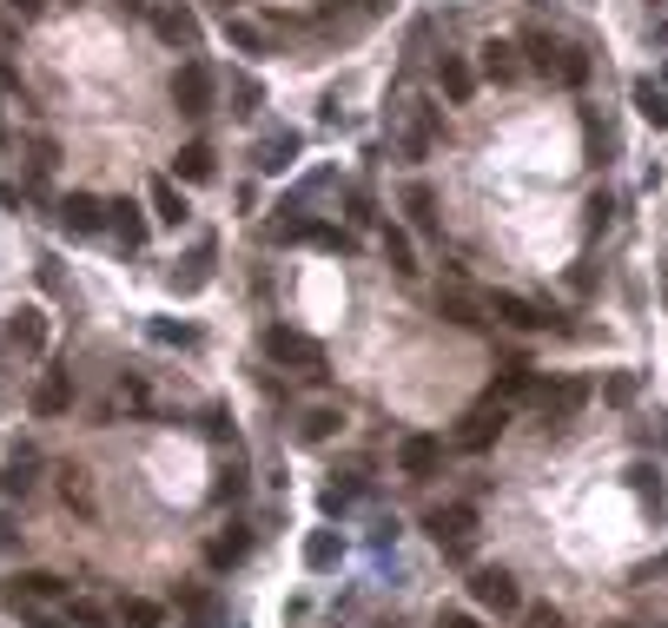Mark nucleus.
Returning a JSON list of instances; mask_svg holds the SVG:
<instances>
[{"mask_svg":"<svg viewBox=\"0 0 668 628\" xmlns=\"http://www.w3.org/2000/svg\"><path fill=\"white\" fill-rule=\"evenodd\" d=\"M431 132H437V113L424 106V99H404L397 106V119H391V146H397V159H424L431 152Z\"/></svg>","mask_w":668,"mask_h":628,"instance_id":"f257e3e1","label":"nucleus"},{"mask_svg":"<svg viewBox=\"0 0 668 628\" xmlns=\"http://www.w3.org/2000/svg\"><path fill=\"white\" fill-rule=\"evenodd\" d=\"M265 358H272V364H291L298 377H325V344H311L305 331L272 324V331H265Z\"/></svg>","mask_w":668,"mask_h":628,"instance_id":"f03ea898","label":"nucleus"},{"mask_svg":"<svg viewBox=\"0 0 668 628\" xmlns=\"http://www.w3.org/2000/svg\"><path fill=\"white\" fill-rule=\"evenodd\" d=\"M431 536H437V550H444L450 563H464V556L477 550V510H470V503H444V510H431Z\"/></svg>","mask_w":668,"mask_h":628,"instance_id":"7ed1b4c3","label":"nucleus"},{"mask_svg":"<svg viewBox=\"0 0 668 628\" xmlns=\"http://www.w3.org/2000/svg\"><path fill=\"white\" fill-rule=\"evenodd\" d=\"M60 596H66V583H60V576H46V570L13 576V583L0 589V603H7V609H20V616H40V609H53Z\"/></svg>","mask_w":668,"mask_h":628,"instance_id":"20e7f679","label":"nucleus"},{"mask_svg":"<svg viewBox=\"0 0 668 628\" xmlns=\"http://www.w3.org/2000/svg\"><path fill=\"white\" fill-rule=\"evenodd\" d=\"M172 106H179L185 119L212 113V66H205V60H185V66L172 73Z\"/></svg>","mask_w":668,"mask_h":628,"instance_id":"39448f33","label":"nucleus"},{"mask_svg":"<svg viewBox=\"0 0 668 628\" xmlns=\"http://www.w3.org/2000/svg\"><path fill=\"white\" fill-rule=\"evenodd\" d=\"M590 404V384L583 377H556V384H537V417L543 424H570L576 411Z\"/></svg>","mask_w":668,"mask_h":628,"instance_id":"423d86ee","label":"nucleus"},{"mask_svg":"<svg viewBox=\"0 0 668 628\" xmlns=\"http://www.w3.org/2000/svg\"><path fill=\"white\" fill-rule=\"evenodd\" d=\"M503 424H510V417H503V397H490V404H477V411H470V417L457 424V437H450V444L477 457V450H490V444L503 437Z\"/></svg>","mask_w":668,"mask_h":628,"instance_id":"0eeeda50","label":"nucleus"},{"mask_svg":"<svg viewBox=\"0 0 668 628\" xmlns=\"http://www.w3.org/2000/svg\"><path fill=\"white\" fill-rule=\"evenodd\" d=\"M470 596H477L484 609H497V616L523 609V596H517V576H510V570H477V576H470Z\"/></svg>","mask_w":668,"mask_h":628,"instance_id":"6e6552de","label":"nucleus"},{"mask_svg":"<svg viewBox=\"0 0 668 628\" xmlns=\"http://www.w3.org/2000/svg\"><path fill=\"white\" fill-rule=\"evenodd\" d=\"M490 318L510 324V331H543V324H550V318H543L530 298H517V291H490Z\"/></svg>","mask_w":668,"mask_h":628,"instance_id":"1a4fd4ad","label":"nucleus"},{"mask_svg":"<svg viewBox=\"0 0 668 628\" xmlns=\"http://www.w3.org/2000/svg\"><path fill=\"white\" fill-rule=\"evenodd\" d=\"M298 152H305V139H298L291 126H285V132H265V139H258V172H291Z\"/></svg>","mask_w":668,"mask_h":628,"instance_id":"9d476101","label":"nucleus"},{"mask_svg":"<svg viewBox=\"0 0 668 628\" xmlns=\"http://www.w3.org/2000/svg\"><path fill=\"white\" fill-rule=\"evenodd\" d=\"M0 344H7V351H20V358H33V351L46 344V318H40V311H13V318H7V331H0Z\"/></svg>","mask_w":668,"mask_h":628,"instance_id":"9b49d317","label":"nucleus"},{"mask_svg":"<svg viewBox=\"0 0 668 628\" xmlns=\"http://www.w3.org/2000/svg\"><path fill=\"white\" fill-rule=\"evenodd\" d=\"M437 464H444V444L437 437H404L397 444V470L404 477H437Z\"/></svg>","mask_w":668,"mask_h":628,"instance_id":"f8f14e48","label":"nucleus"},{"mask_svg":"<svg viewBox=\"0 0 668 628\" xmlns=\"http://www.w3.org/2000/svg\"><path fill=\"white\" fill-rule=\"evenodd\" d=\"M152 26H159V40H166V46H179V53H192V46H199V20H192L185 7H159V13H152Z\"/></svg>","mask_w":668,"mask_h":628,"instance_id":"ddd939ff","label":"nucleus"},{"mask_svg":"<svg viewBox=\"0 0 668 628\" xmlns=\"http://www.w3.org/2000/svg\"><path fill=\"white\" fill-rule=\"evenodd\" d=\"M60 225H66V232H99V225H106V205H99L93 192H66V199H60Z\"/></svg>","mask_w":668,"mask_h":628,"instance_id":"4468645a","label":"nucleus"},{"mask_svg":"<svg viewBox=\"0 0 668 628\" xmlns=\"http://www.w3.org/2000/svg\"><path fill=\"white\" fill-rule=\"evenodd\" d=\"M60 411H73V377L66 371H46L33 384V417H60Z\"/></svg>","mask_w":668,"mask_h":628,"instance_id":"2eb2a0df","label":"nucleus"},{"mask_svg":"<svg viewBox=\"0 0 668 628\" xmlns=\"http://www.w3.org/2000/svg\"><path fill=\"white\" fill-rule=\"evenodd\" d=\"M106 225H113V238H119L126 252H139V245H146V219H139V205H132V199H113V205H106Z\"/></svg>","mask_w":668,"mask_h":628,"instance_id":"dca6fc26","label":"nucleus"},{"mask_svg":"<svg viewBox=\"0 0 668 628\" xmlns=\"http://www.w3.org/2000/svg\"><path fill=\"white\" fill-rule=\"evenodd\" d=\"M212 258H219V245H212V238H199V245H192V258H185V272H172V291H179V298H192V291L212 278Z\"/></svg>","mask_w":668,"mask_h":628,"instance_id":"f3484780","label":"nucleus"},{"mask_svg":"<svg viewBox=\"0 0 668 628\" xmlns=\"http://www.w3.org/2000/svg\"><path fill=\"white\" fill-rule=\"evenodd\" d=\"M437 86H444V99H470V93H477L470 60H464V53H444V60H437Z\"/></svg>","mask_w":668,"mask_h":628,"instance_id":"a211bd4d","label":"nucleus"},{"mask_svg":"<svg viewBox=\"0 0 668 628\" xmlns=\"http://www.w3.org/2000/svg\"><path fill=\"white\" fill-rule=\"evenodd\" d=\"M245 550H252V536L232 523V530H219V536L205 543V563H212V570H232V563H245Z\"/></svg>","mask_w":668,"mask_h":628,"instance_id":"6ab92c4d","label":"nucleus"},{"mask_svg":"<svg viewBox=\"0 0 668 628\" xmlns=\"http://www.w3.org/2000/svg\"><path fill=\"white\" fill-rule=\"evenodd\" d=\"M185 212H192L185 192H179L172 179H152V219H159V225H185Z\"/></svg>","mask_w":668,"mask_h":628,"instance_id":"aec40b11","label":"nucleus"},{"mask_svg":"<svg viewBox=\"0 0 668 628\" xmlns=\"http://www.w3.org/2000/svg\"><path fill=\"white\" fill-rule=\"evenodd\" d=\"M172 172H179L185 185H205V179H212V146H199V139H192V146H179Z\"/></svg>","mask_w":668,"mask_h":628,"instance_id":"412c9836","label":"nucleus"},{"mask_svg":"<svg viewBox=\"0 0 668 628\" xmlns=\"http://www.w3.org/2000/svg\"><path fill=\"white\" fill-rule=\"evenodd\" d=\"M636 113L649 119V126H668V86H656V79H636Z\"/></svg>","mask_w":668,"mask_h":628,"instance_id":"4be33fe9","label":"nucleus"},{"mask_svg":"<svg viewBox=\"0 0 668 628\" xmlns=\"http://www.w3.org/2000/svg\"><path fill=\"white\" fill-rule=\"evenodd\" d=\"M484 73H490L497 86H510V79H517V46H503V40H490V46H484Z\"/></svg>","mask_w":668,"mask_h":628,"instance_id":"5701e85b","label":"nucleus"},{"mask_svg":"<svg viewBox=\"0 0 668 628\" xmlns=\"http://www.w3.org/2000/svg\"><path fill=\"white\" fill-rule=\"evenodd\" d=\"M225 40H232V46H238V53H252V60H258V53H265V26H252V20H238V13H232V20H225Z\"/></svg>","mask_w":668,"mask_h":628,"instance_id":"b1692460","label":"nucleus"},{"mask_svg":"<svg viewBox=\"0 0 668 628\" xmlns=\"http://www.w3.org/2000/svg\"><path fill=\"white\" fill-rule=\"evenodd\" d=\"M523 53H530L537 73H556V60H563V46H556L550 33H523Z\"/></svg>","mask_w":668,"mask_h":628,"instance_id":"393cba45","label":"nucleus"},{"mask_svg":"<svg viewBox=\"0 0 668 628\" xmlns=\"http://www.w3.org/2000/svg\"><path fill=\"white\" fill-rule=\"evenodd\" d=\"M0 490H7V497H26V490H33V457H26V450H20V457H7Z\"/></svg>","mask_w":668,"mask_h":628,"instance_id":"a878e982","label":"nucleus"},{"mask_svg":"<svg viewBox=\"0 0 668 628\" xmlns=\"http://www.w3.org/2000/svg\"><path fill=\"white\" fill-rule=\"evenodd\" d=\"M338 424H344V417H338V411H331V404H318V411H311V417H305V424H298V437H305V444H325V437H331V430H338Z\"/></svg>","mask_w":668,"mask_h":628,"instance_id":"bb28decb","label":"nucleus"},{"mask_svg":"<svg viewBox=\"0 0 668 628\" xmlns=\"http://www.w3.org/2000/svg\"><path fill=\"white\" fill-rule=\"evenodd\" d=\"M556 79H563V86H583V79H590V53H583V46H563Z\"/></svg>","mask_w":668,"mask_h":628,"instance_id":"cd10ccee","label":"nucleus"},{"mask_svg":"<svg viewBox=\"0 0 668 628\" xmlns=\"http://www.w3.org/2000/svg\"><path fill=\"white\" fill-rule=\"evenodd\" d=\"M404 212H411V225H431V219H437V199H431V185H404Z\"/></svg>","mask_w":668,"mask_h":628,"instance_id":"c85d7f7f","label":"nucleus"},{"mask_svg":"<svg viewBox=\"0 0 668 628\" xmlns=\"http://www.w3.org/2000/svg\"><path fill=\"white\" fill-rule=\"evenodd\" d=\"M152 344H179V351H192L199 331H192V324H172V318H152Z\"/></svg>","mask_w":668,"mask_h":628,"instance_id":"c756f323","label":"nucleus"},{"mask_svg":"<svg viewBox=\"0 0 668 628\" xmlns=\"http://www.w3.org/2000/svg\"><path fill=\"white\" fill-rule=\"evenodd\" d=\"M530 384H537V371H530L523 358H510V364H503V377H497V391H503V397H523Z\"/></svg>","mask_w":668,"mask_h":628,"instance_id":"7c9ffc66","label":"nucleus"},{"mask_svg":"<svg viewBox=\"0 0 668 628\" xmlns=\"http://www.w3.org/2000/svg\"><path fill=\"white\" fill-rule=\"evenodd\" d=\"M60 497H66V503H79V510H93V483H86V470H73V464H66V470H60Z\"/></svg>","mask_w":668,"mask_h":628,"instance_id":"2f4dec72","label":"nucleus"},{"mask_svg":"<svg viewBox=\"0 0 668 628\" xmlns=\"http://www.w3.org/2000/svg\"><path fill=\"white\" fill-rule=\"evenodd\" d=\"M305 563H311V570H331V563H338V530H318V536L305 543Z\"/></svg>","mask_w":668,"mask_h":628,"instance_id":"473e14b6","label":"nucleus"},{"mask_svg":"<svg viewBox=\"0 0 668 628\" xmlns=\"http://www.w3.org/2000/svg\"><path fill=\"white\" fill-rule=\"evenodd\" d=\"M119 622L126 628H159L166 616H159V603H139V596H132V603H119Z\"/></svg>","mask_w":668,"mask_h":628,"instance_id":"72a5a7b5","label":"nucleus"},{"mask_svg":"<svg viewBox=\"0 0 668 628\" xmlns=\"http://www.w3.org/2000/svg\"><path fill=\"white\" fill-rule=\"evenodd\" d=\"M384 258H391L397 272H417V258H411V238H404L397 225H384Z\"/></svg>","mask_w":668,"mask_h":628,"instance_id":"f704fd0d","label":"nucleus"},{"mask_svg":"<svg viewBox=\"0 0 668 628\" xmlns=\"http://www.w3.org/2000/svg\"><path fill=\"white\" fill-rule=\"evenodd\" d=\"M232 99H238L232 113H258V99H265V93H258V79H252V73H238V79H232Z\"/></svg>","mask_w":668,"mask_h":628,"instance_id":"c9c22d12","label":"nucleus"},{"mask_svg":"<svg viewBox=\"0 0 668 628\" xmlns=\"http://www.w3.org/2000/svg\"><path fill=\"white\" fill-rule=\"evenodd\" d=\"M437 311H444L450 324H477V318H470V298H464V291H444V298H437Z\"/></svg>","mask_w":668,"mask_h":628,"instance_id":"e433bc0d","label":"nucleus"},{"mask_svg":"<svg viewBox=\"0 0 668 628\" xmlns=\"http://www.w3.org/2000/svg\"><path fill=\"white\" fill-rule=\"evenodd\" d=\"M119 404H126V411H152V391H146L139 377H119Z\"/></svg>","mask_w":668,"mask_h":628,"instance_id":"4c0bfd02","label":"nucleus"},{"mask_svg":"<svg viewBox=\"0 0 668 628\" xmlns=\"http://www.w3.org/2000/svg\"><path fill=\"white\" fill-rule=\"evenodd\" d=\"M629 483H636V497H649V503H662V490H656V470H649V464H636V470H629Z\"/></svg>","mask_w":668,"mask_h":628,"instance_id":"58836bf2","label":"nucleus"},{"mask_svg":"<svg viewBox=\"0 0 668 628\" xmlns=\"http://www.w3.org/2000/svg\"><path fill=\"white\" fill-rule=\"evenodd\" d=\"M603 397H609V404H636V377H629V371H623V377H609V391H603Z\"/></svg>","mask_w":668,"mask_h":628,"instance_id":"ea45409f","label":"nucleus"},{"mask_svg":"<svg viewBox=\"0 0 668 628\" xmlns=\"http://www.w3.org/2000/svg\"><path fill=\"white\" fill-rule=\"evenodd\" d=\"M378 212H371V192H351V225H371Z\"/></svg>","mask_w":668,"mask_h":628,"instance_id":"a19ab883","label":"nucleus"},{"mask_svg":"<svg viewBox=\"0 0 668 628\" xmlns=\"http://www.w3.org/2000/svg\"><path fill=\"white\" fill-rule=\"evenodd\" d=\"M232 497H245V477H238V470L219 477V503H232Z\"/></svg>","mask_w":668,"mask_h":628,"instance_id":"79ce46f5","label":"nucleus"},{"mask_svg":"<svg viewBox=\"0 0 668 628\" xmlns=\"http://www.w3.org/2000/svg\"><path fill=\"white\" fill-rule=\"evenodd\" d=\"M351 497H358V490H351V483H344V490H338V483H331V490H325V517H338V510H344V503H351Z\"/></svg>","mask_w":668,"mask_h":628,"instance_id":"37998d69","label":"nucleus"},{"mask_svg":"<svg viewBox=\"0 0 668 628\" xmlns=\"http://www.w3.org/2000/svg\"><path fill=\"white\" fill-rule=\"evenodd\" d=\"M530 628H563V616H556L550 603H537V609H530Z\"/></svg>","mask_w":668,"mask_h":628,"instance_id":"c03bdc74","label":"nucleus"},{"mask_svg":"<svg viewBox=\"0 0 668 628\" xmlns=\"http://www.w3.org/2000/svg\"><path fill=\"white\" fill-rule=\"evenodd\" d=\"M437 628H484V622H477V616H464V609H444V616H437Z\"/></svg>","mask_w":668,"mask_h":628,"instance_id":"a18cd8bd","label":"nucleus"},{"mask_svg":"<svg viewBox=\"0 0 668 628\" xmlns=\"http://www.w3.org/2000/svg\"><path fill=\"white\" fill-rule=\"evenodd\" d=\"M73 622H79V628H99V622H106V616H99L93 603H73Z\"/></svg>","mask_w":668,"mask_h":628,"instance_id":"49530a36","label":"nucleus"},{"mask_svg":"<svg viewBox=\"0 0 668 628\" xmlns=\"http://www.w3.org/2000/svg\"><path fill=\"white\" fill-rule=\"evenodd\" d=\"M7 7H13V13H20V20H33V13H40V7H46V0H7Z\"/></svg>","mask_w":668,"mask_h":628,"instance_id":"de8ad7c7","label":"nucleus"},{"mask_svg":"<svg viewBox=\"0 0 668 628\" xmlns=\"http://www.w3.org/2000/svg\"><path fill=\"white\" fill-rule=\"evenodd\" d=\"M384 7H391V0H364V13H384Z\"/></svg>","mask_w":668,"mask_h":628,"instance_id":"09e8293b","label":"nucleus"},{"mask_svg":"<svg viewBox=\"0 0 668 628\" xmlns=\"http://www.w3.org/2000/svg\"><path fill=\"white\" fill-rule=\"evenodd\" d=\"M119 7H126V13H132V7H146V0H119Z\"/></svg>","mask_w":668,"mask_h":628,"instance_id":"8fccbe9b","label":"nucleus"},{"mask_svg":"<svg viewBox=\"0 0 668 628\" xmlns=\"http://www.w3.org/2000/svg\"><path fill=\"white\" fill-rule=\"evenodd\" d=\"M219 7H232V0H219Z\"/></svg>","mask_w":668,"mask_h":628,"instance_id":"3c124183","label":"nucleus"},{"mask_svg":"<svg viewBox=\"0 0 668 628\" xmlns=\"http://www.w3.org/2000/svg\"><path fill=\"white\" fill-rule=\"evenodd\" d=\"M662 86H668V73H662Z\"/></svg>","mask_w":668,"mask_h":628,"instance_id":"603ef678","label":"nucleus"}]
</instances>
